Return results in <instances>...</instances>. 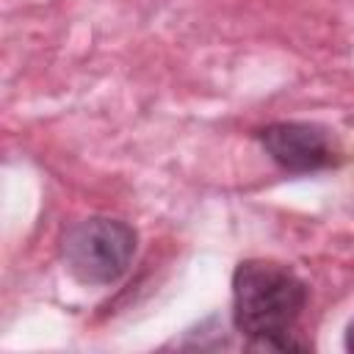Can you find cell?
Instances as JSON below:
<instances>
[{"mask_svg":"<svg viewBox=\"0 0 354 354\" xmlns=\"http://www.w3.org/2000/svg\"><path fill=\"white\" fill-rule=\"evenodd\" d=\"M304 304V279L282 263L243 260L232 271V324L252 348H307V343L293 337Z\"/></svg>","mask_w":354,"mask_h":354,"instance_id":"1","label":"cell"},{"mask_svg":"<svg viewBox=\"0 0 354 354\" xmlns=\"http://www.w3.org/2000/svg\"><path fill=\"white\" fill-rule=\"evenodd\" d=\"M138 232L111 216H86L66 227L61 260L80 285H116L133 266Z\"/></svg>","mask_w":354,"mask_h":354,"instance_id":"2","label":"cell"},{"mask_svg":"<svg viewBox=\"0 0 354 354\" xmlns=\"http://www.w3.org/2000/svg\"><path fill=\"white\" fill-rule=\"evenodd\" d=\"M266 155L288 174H315L340 163L329 130L315 122H271L257 130Z\"/></svg>","mask_w":354,"mask_h":354,"instance_id":"3","label":"cell"}]
</instances>
